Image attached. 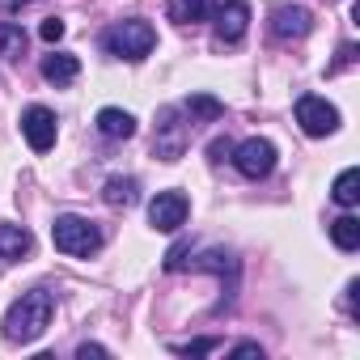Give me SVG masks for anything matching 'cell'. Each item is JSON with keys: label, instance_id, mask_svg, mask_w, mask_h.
<instances>
[{"label": "cell", "instance_id": "6da1fadb", "mask_svg": "<svg viewBox=\"0 0 360 360\" xmlns=\"http://www.w3.org/2000/svg\"><path fill=\"white\" fill-rule=\"evenodd\" d=\"M51 314H56V297L47 288H34V292H22L9 314H5V339L9 343H34L47 326H51Z\"/></svg>", "mask_w": 360, "mask_h": 360}, {"label": "cell", "instance_id": "7a4b0ae2", "mask_svg": "<svg viewBox=\"0 0 360 360\" xmlns=\"http://www.w3.org/2000/svg\"><path fill=\"white\" fill-rule=\"evenodd\" d=\"M51 242H56V250L60 255H72V259H89L98 246H102V233H98V225L94 221H85V217H56V225H51Z\"/></svg>", "mask_w": 360, "mask_h": 360}, {"label": "cell", "instance_id": "3957f363", "mask_svg": "<svg viewBox=\"0 0 360 360\" xmlns=\"http://www.w3.org/2000/svg\"><path fill=\"white\" fill-rule=\"evenodd\" d=\"M106 51L119 56V60H144L153 47H157V30L148 22H119L106 30Z\"/></svg>", "mask_w": 360, "mask_h": 360}, {"label": "cell", "instance_id": "277c9868", "mask_svg": "<svg viewBox=\"0 0 360 360\" xmlns=\"http://www.w3.org/2000/svg\"><path fill=\"white\" fill-rule=\"evenodd\" d=\"M297 123H301L305 136H330L339 127V110L318 94H301L297 98Z\"/></svg>", "mask_w": 360, "mask_h": 360}, {"label": "cell", "instance_id": "5b68a950", "mask_svg": "<svg viewBox=\"0 0 360 360\" xmlns=\"http://www.w3.org/2000/svg\"><path fill=\"white\" fill-rule=\"evenodd\" d=\"M233 165L246 174V178H267L276 169V144L263 140V136H250L233 148Z\"/></svg>", "mask_w": 360, "mask_h": 360}, {"label": "cell", "instance_id": "8992f818", "mask_svg": "<svg viewBox=\"0 0 360 360\" xmlns=\"http://www.w3.org/2000/svg\"><path fill=\"white\" fill-rule=\"evenodd\" d=\"M187 212H191V204H187L183 191H161L148 204V225L161 229V233H178V229L187 225Z\"/></svg>", "mask_w": 360, "mask_h": 360}, {"label": "cell", "instance_id": "52a82bcc", "mask_svg": "<svg viewBox=\"0 0 360 360\" xmlns=\"http://www.w3.org/2000/svg\"><path fill=\"white\" fill-rule=\"evenodd\" d=\"M22 136L30 140L34 153H47V148L56 144V136H60L56 110H47V106H30V110L22 115Z\"/></svg>", "mask_w": 360, "mask_h": 360}, {"label": "cell", "instance_id": "ba28073f", "mask_svg": "<svg viewBox=\"0 0 360 360\" xmlns=\"http://www.w3.org/2000/svg\"><path fill=\"white\" fill-rule=\"evenodd\" d=\"M187 140H191V127H183V123H174V106L169 110H161V123H157V157L161 161H178L183 157V148H187Z\"/></svg>", "mask_w": 360, "mask_h": 360}, {"label": "cell", "instance_id": "9c48e42d", "mask_svg": "<svg viewBox=\"0 0 360 360\" xmlns=\"http://www.w3.org/2000/svg\"><path fill=\"white\" fill-rule=\"evenodd\" d=\"M314 30V13L305 5H280L271 13V34L276 39H305Z\"/></svg>", "mask_w": 360, "mask_h": 360}, {"label": "cell", "instance_id": "30bf717a", "mask_svg": "<svg viewBox=\"0 0 360 360\" xmlns=\"http://www.w3.org/2000/svg\"><path fill=\"white\" fill-rule=\"evenodd\" d=\"M246 26H250V5L246 0H225L217 9V39L221 43H242Z\"/></svg>", "mask_w": 360, "mask_h": 360}, {"label": "cell", "instance_id": "8fae6325", "mask_svg": "<svg viewBox=\"0 0 360 360\" xmlns=\"http://www.w3.org/2000/svg\"><path fill=\"white\" fill-rule=\"evenodd\" d=\"M30 250H34V238H30L22 225H9V221H0V259H9V263H22Z\"/></svg>", "mask_w": 360, "mask_h": 360}, {"label": "cell", "instance_id": "7c38bea8", "mask_svg": "<svg viewBox=\"0 0 360 360\" xmlns=\"http://www.w3.org/2000/svg\"><path fill=\"white\" fill-rule=\"evenodd\" d=\"M43 77H47L51 85H72V81L81 77V60L68 56V51H56V56L43 60Z\"/></svg>", "mask_w": 360, "mask_h": 360}, {"label": "cell", "instance_id": "4fadbf2b", "mask_svg": "<svg viewBox=\"0 0 360 360\" xmlns=\"http://www.w3.org/2000/svg\"><path fill=\"white\" fill-rule=\"evenodd\" d=\"M98 131L106 140H127V136H136V119L119 106H106V110H98Z\"/></svg>", "mask_w": 360, "mask_h": 360}, {"label": "cell", "instance_id": "5bb4252c", "mask_svg": "<svg viewBox=\"0 0 360 360\" xmlns=\"http://www.w3.org/2000/svg\"><path fill=\"white\" fill-rule=\"evenodd\" d=\"M212 13V0H169V22L178 26H195Z\"/></svg>", "mask_w": 360, "mask_h": 360}, {"label": "cell", "instance_id": "9a60e30c", "mask_svg": "<svg viewBox=\"0 0 360 360\" xmlns=\"http://www.w3.org/2000/svg\"><path fill=\"white\" fill-rule=\"evenodd\" d=\"M102 200L110 208H131L140 200V187H136V178H110V183L102 187Z\"/></svg>", "mask_w": 360, "mask_h": 360}, {"label": "cell", "instance_id": "2e32d148", "mask_svg": "<svg viewBox=\"0 0 360 360\" xmlns=\"http://www.w3.org/2000/svg\"><path fill=\"white\" fill-rule=\"evenodd\" d=\"M183 110H187L191 119H200V123H217V119L225 115V106H221L212 94H191V98L183 102Z\"/></svg>", "mask_w": 360, "mask_h": 360}, {"label": "cell", "instance_id": "e0dca14e", "mask_svg": "<svg viewBox=\"0 0 360 360\" xmlns=\"http://www.w3.org/2000/svg\"><path fill=\"white\" fill-rule=\"evenodd\" d=\"M26 30L18 26V22H5V26H0V56H5V60H22L26 56Z\"/></svg>", "mask_w": 360, "mask_h": 360}, {"label": "cell", "instance_id": "ac0fdd59", "mask_svg": "<svg viewBox=\"0 0 360 360\" xmlns=\"http://www.w3.org/2000/svg\"><path fill=\"white\" fill-rule=\"evenodd\" d=\"M335 204H343V208H356L360 204V169H343L339 178H335Z\"/></svg>", "mask_w": 360, "mask_h": 360}, {"label": "cell", "instance_id": "d6986e66", "mask_svg": "<svg viewBox=\"0 0 360 360\" xmlns=\"http://www.w3.org/2000/svg\"><path fill=\"white\" fill-rule=\"evenodd\" d=\"M330 242H335L339 250H356V246H360V221H356V217H339V221L330 225Z\"/></svg>", "mask_w": 360, "mask_h": 360}, {"label": "cell", "instance_id": "ffe728a7", "mask_svg": "<svg viewBox=\"0 0 360 360\" xmlns=\"http://www.w3.org/2000/svg\"><path fill=\"white\" fill-rule=\"evenodd\" d=\"M64 30H68V26H64L60 18H47V22L39 26V34H43V43H60V39H64Z\"/></svg>", "mask_w": 360, "mask_h": 360}, {"label": "cell", "instance_id": "44dd1931", "mask_svg": "<svg viewBox=\"0 0 360 360\" xmlns=\"http://www.w3.org/2000/svg\"><path fill=\"white\" fill-rule=\"evenodd\" d=\"M217 347H221L217 339H191V343L178 347V352H183V356H204V352H217Z\"/></svg>", "mask_w": 360, "mask_h": 360}, {"label": "cell", "instance_id": "7402d4cb", "mask_svg": "<svg viewBox=\"0 0 360 360\" xmlns=\"http://www.w3.org/2000/svg\"><path fill=\"white\" fill-rule=\"evenodd\" d=\"M183 263H187V246H174V250L165 255V267H169V271H178Z\"/></svg>", "mask_w": 360, "mask_h": 360}, {"label": "cell", "instance_id": "603a6c76", "mask_svg": "<svg viewBox=\"0 0 360 360\" xmlns=\"http://www.w3.org/2000/svg\"><path fill=\"white\" fill-rule=\"evenodd\" d=\"M208 153H212V161H225V157L233 153V144H229V140H212V144H208Z\"/></svg>", "mask_w": 360, "mask_h": 360}, {"label": "cell", "instance_id": "cb8c5ba5", "mask_svg": "<svg viewBox=\"0 0 360 360\" xmlns=\"http://www.w3.org/2000/svg\"><path fill=\"white\" fill-rule=\"evenodd\" d=\"M77 356H81V360H89V356H106V347H102V343H81Z\"/></svg>", "mask_w": 360, "mask_h": 360}, {"label": "cell", "instance_id": "d4e9b609", "mask_svg": "<svg viewBox=\"0 0 360 360\" xmlns=\"http://www.w3.org/2000/svg\"><path fill=\"white\" fill-rule=\"evenodd\" d=\"M229 356H259V360H263V347H259V343H238Z\"/></svg>", "mask_w": 360, "mask_h": 360}, {"label": "cell", "instance_id": "484cf974", "mask_svg": "<svg viewBox=\"0 0 360 360\" xmlns=\"http://www.w3.org/2000/svg\"><path fill=\"white\" fill-rule=\"evenodd\" d=\"M352 60H356V47L347 43V47H339V60H335V68H343V64H352ZM335 68H330V72H335Z\"/></svg>", "mask_w": 360, "mask_h": 360}, {"label": "cell", "instance_id": "4316f807", "mask_svg": "<svg viewBox=\"0 0 360 360\" xmlns=\"http://www.w3.org/2000/svg\"><path fill=\"white\" fill-rule=\"evenodd\" d=\"M22 5H30V0H0V9H9V13H13V9H22Z\"/></svg>", "mask_w": 360, "mask_h": 360}]
</instances>
